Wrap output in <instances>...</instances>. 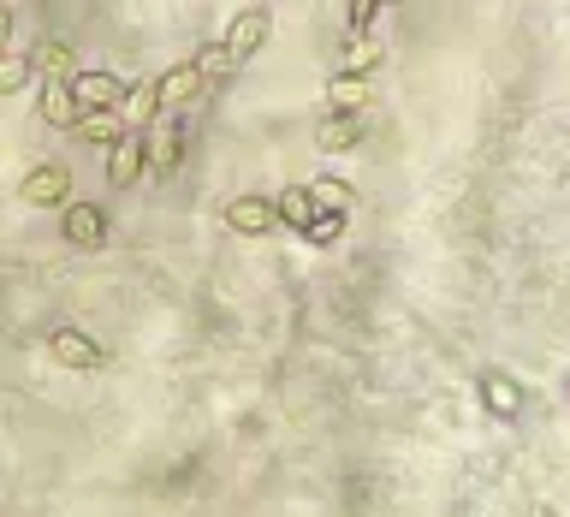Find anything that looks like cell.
<instances>
[{"label":"cell","mask_w":570,"mask_h":517,"mask_svg":"<svg viewBox=\"0 0 570 517\" xmlns=\"http://www.w3.org/2000/svg\"><path fill=\"white\" fill-rule=\"evenodd\" d=\"M339 232H344V215L333 209V215H321V220H316V227H309L303 238H309V245H333V238H339Z\"/></svg>","instance_id":"ac0fdd59"},{"label":"cell","mask_w":570,"mask_h":517,"mask_svg":"<svg viewBox=\"0 0 570 517\" xmlns=\"http://www.w3.org/2000/svg\"><path fill=\"white\" fill-rule=\"evenodd\" d=\"M374 19V0H351V30H362Z\"/></svg>","instance_id":"d6986e66"},{"label":"cell","mask_w":570,"mask_h":517,"mask_svg":"<svg viewBox=\"0 0 570 517\" xmlns=\"http://www.w3.org/2000/svg\"><path fill=\"white\" fill-rule=\"evenodd\" d=\"M476 392H481V405H488L499 422L523 417V387H517L506 369H488V375H481V381H476Z\"/></svg>","instance_id":"3957f363"},{"label":"cell","mask_w":570,"mask_h":517,"mask_svg":"<svg viewBox=\"0 0 570 517\" xmlns=\"http://www.w3.org/2000/svg\"><path fill=\"white\" fill-rule=\"evenodd\" d=\"M227 227L256 238V232L280 227V209H273V197H238V202H227Z\"/></svg>","instance_id":"8992f818"},{"label":"cell","mask_w":570,"mask_h":517,"mask_svg":"<svg viewBox=\"0 0 570 517\" xmlns=\"http://www.w3.org/2000/svg\"><path fill=\"white\" fill-rule=\"evenodd\" d=\"M564 392H570V387H564Z\"/></svg>","instance_id":"44dd1931"},{"label":"cell","mask_w":570,"mask_h":517,"mask_svg":"<svg viewBox=\"0 0 570 517\" xmlns=\"http://www.w3.org/2000/svg\"><path fill=\"white\" fill-rule=\"evenodd\" d=\"M190 66H197V78H202V83H220V78H232V72H238V60H232V48H227V42H209Z\"/></svg>","instance_id":"4fadbf2b"},{"label":"cell","mask_w":570,"mask_h":517,"mask_svg":"<svg viewBox=\"0 0 570 517\" xmlns=\"http://www.w3.org/2000/svg\"><path fill=\"white\" fill-rule=\"evenodd\" d=\"M273 209H280V220H291L298 232H309V227H316V220L327 215V202L316 197V185H309V191H286V197H273Z\"/></svg>","instance_id":"9c48e42d"},{"label":"cell","mask_w":570,"mask_h":517,"mask_svg":"<svg viewBox=\"0 0 570 517\" xmlns=\"http://www.w3.org/2000/svg\"><path fill=\"white\" fill-rule=\"evenodd\" d=\"M37 113L48 119V126H78V119H83L78 96L66 90V83H48V90H42V101H37Z\"/></svg>","instance_id":"8fae6325"},{"label":"cell","mask_w":570,"mask_h":517,"mask_svg":"<svg viewBox=\"0 0 570 517\" xmlns=\"http://www.w3.org/2000/svg\"><path fill=\"white\" fill-rule=\"evenodd\" d=\"M66 90L78 96L83 113H96V108H119V113H126V101H131V83H119L113 72H78Z\"/></svg>","instance_id":"6da1fadb"},{"label":"cell","mask_w":570,"mask_h":517,"mask_svg":"<svg viewBox=\"0 0 570 517\" xmlns=\"http://www.w3.org/2000/svg\"><path fill=\"white\" fill-rule=\"evenodd\" d=\"M268 7H250V12H238V19H232V30H227V48H232V60L238 66H244L250 54H256V48H262L268 42Z\"/></svg>","instance_id":"5b68a950"},{"label":"cell","mask_w":570,"mask_h":517,"mask_svg":"<svg viewBox=\"0 0 570 517\" xmlns=\"http://www.w3.org/2000/svg\"><path fill=\"white\" fill-rule=\"evenodd\" d=\"M327 96H333V108H339V113H357V108H362V78H344V72H339Z\"/></svg>","instance_id":"2e32d148"},{"label":"cell","mask_w":570,"mask_h":517,"mask_svg":"<svg viewBox=\"0 0 570 517\" xmlns=\"http://www.w3.org/2000/svg\"><path fill=\"white\" fill-rule=\"evenodd\" d=\"M362 131V119L357 113H339V119H327L321 126V149H351V137Z\"/></svg>","instance_id":"9a60e30c"},{"label":"cell","mask_w":570,"mask_h":517,"mask_svg":"<svg viewBox=\"0 0 570 517\" xmlns=\"http://www.w3.org/2000/svg\"><path fill=\"white\" fill-rule=\"evenodd\" d=\"M197 66H172V72H161L154 78V101H161V113H179L190 96H197Z\"/></svg>","instance_id":"ba28073f"},{"label":"cell","mask_w":570,"mask_h":517,"mask_svg":"<svg viewBox=\"0 0 570 517\" xmlns=\"http://www.w3.org/2000/svg\"><path fill=\"white\" fill-rule=\"evenodd\" d=\"M316 197L327 202V209L344 215V202H351V185H344V179H316Z\"/></svg>","instance_id":"e0dca14e"},{"label":"cell","mask_w":570,"mask_h":517,"mask_svg":"<svg viewBox=\"0 0 570 517\" xmlns=\"http://www.w3.org/2000/svg\"><path fill=\"white\" fill-rule=\"evenodd\" d=\"M149 167V149H143V126L126 131L119 143H108V185H131L137 172Z\"/></svg>","instance_id":"277c9868"},{"label":"cell","mask_w":570,"mask_h":517,"mask_svg":"<svg viewBox=\"0 0 570 517\" xmlns=\"http://www.w3.org/2000/svg\"><path fill=\"white\" fill-rule=\"evenodd\" d=\"M0 7H7V0H0Z\"/></svg>","instance_id":"ffe728a7"},{"label":"cell","mask_w":570,"mask_h":517,"mask_svg":"<svg viewBox=\"0 0 570 517\" xmlns=\"http://www.w3.org/2000/svg\"><path fill=\"white\" fill-rule=\"evenodd\" d=\"M66 238H72V245H101V238H108V220H101V209H90V202H66Z\"/></svg>","instance_id":"30bf717a"},{"label":"cell","mask_w":570,"mask_h":517,"mask_svg":"<svg viewBox=\"0 0 570 517\" xmlns=\"http://www.w3.org/2000/svg\"><path fill=\"white\" fill-rule=\"evenodd\" d=\"M48 351H54V364H66V369H96L101 364V345L90 334H78V327L48 334Z\"/></svg>","instance_id":"52a82bcc"},{"label":"cell","mask_w":570,"mask_h":517,"mask_svg":"<svg viewBox=\"0 0 570 517\" xmlns=\"http://www.w3.org/2000/svg\"><path fill=\"white\" fill-rule=\"evenodd\" d=\"M374 60H380V48H374L369 37H362V30H357V37H351V48H344V60H339V72H344V78H362Z\"/></svg>","instance_id":"5bb4252c"},{"label":"cell","mask_w":570,"mask_h":517,"mask_svg":"<svg viewBox=\"0 0 570 517\" xmlns=\"http://www.w3.org/2000/svg\"><path fill=\"white\" fill-rule=\"evenodd\" d=\"M30 78H37V54H12V48H0V96L24 90Z\"/></svg>","instance_id":"7c38bea8"},{"label":"cell","mask_w":570,"mask_h":517,"mask_svg":"<svg viewBox=\"0 0 570 517\" xmlns=\"http://www.w3.org/2000/svg\"><path fill=\"white\" fill-rule=\"evenodd\" d=\"M66 191H72V172H66L60 161L54 167H30L19 197L30 202V209H66Z\"/></svg>","instance_id":"7a4b0ae2"}]
</instances>
